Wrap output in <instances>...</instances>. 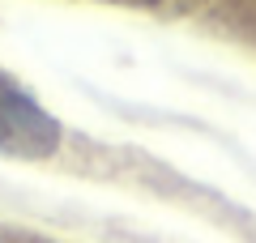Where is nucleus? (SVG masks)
Listing matches in <instances>:
<instances>
[{
  "mask_svg": "<svg viewBox=\"0 0 256 243\" xmlns=\"http://www.w3.org/2000/svg\"><path fill=\"white\" fill-rule=\"evenodd\" d=\"M60 120L13 72L0 68V154L18 162H43L60 150Z\"/></svg>",
  "mask_w": 256,
  "mask_h": 243,
  "instance_id": "nucleus-1",
  "label": "nucleus"
}]
</instances>
